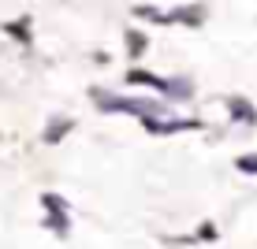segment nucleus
Masks as SVG:
<instances>
[{"instance_id":"7ed1b4c3","label":"nucleus","mask_w":257,"mask_h":249,"mask_svg":"<svg viewBox=\"0 0 257 249\" xmlns=\"http://www.w3.org/2000/svg\"><path fill=\"white\" fill-rule=\"evenodd\" d=\"M71 127H75V119H67V115H60L56 123H49V127H45V141H49V145H56V141L64 138V134H67Z\"/></svg>"},{"instance_id":"20e7f679","label":"nucleus","mask_w":257,"mask_h":249,"mask_svg":"<svg viewBox=\"0 0 257 249\" xmlns=\"http://www.w3.org/2000/svg\"><path fill=\"white\" fill-rule=\"evenodd\" d=\"M123 38H127V52H131V60H138L142 52H146V34H142V30H127Z\"/></svg>"},{"instance_id":"f03ea898","label":"nucleus","mask_w":257,"mask_h":249,"mask_svg":"<svg viewBox=\"0 0 257 249\" xmlns=\"http://www.w3.org/2000/svg\"><path fill=\"white\" fill-rule=\"evenodd\" d=\"M227 108H231V115H235L238 123H246V127H253V123H257V108L246 101V97H231V101H227Z\"/></svg>"},{"instance_id":"f257e3e1","label":"nucleus","mask_w":257,"mask_h":249,"mask_svg":"<svg viewBox=\"0 0 257 249\" xmlns=\"http://www.w3.org/2000/svg\"><path fill=\"white\" fill-rule=\"evenodd\" d=\"M41 204L49 208V227H56V234H67V201L56 193H45Z\"/></svg>"},{"instance_id":"39448f33","label":"nucleus","mask_w":257,"mask_h":249,"mask_svg":"<svg viewBox=\"0 0 257 249\" xmlns=\"http://www.w3.org/2000/svg\"><path fill=\"white\" fill-rule=\"evenodd\" d=\"M4 30L12 34L15 41H23V45H30V19H15V23H8Z\"/></svg>"},{"instance_id":"423d86ee","label":"nucleus","mask_w":257,"mask_h":249,"mask_svg":"<svg viewBox=\"0 0 257 249\" xmlns=\"http://www.w3.org/2000/svg\"><path fill=\"white\" fill-rule=\"evenodd\" d=\"M235 167H238L242 175H257V153H250V156H238V160H235Z\"/></svg>"}]
</instances>
